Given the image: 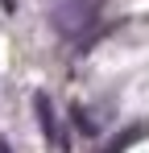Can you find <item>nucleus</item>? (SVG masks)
Masks as SVG:
<instances>
[{
  "label": "nucleus",
  "instance_id": "obj_3",
  "mask_svg": "<svg viewBox=\"0 0 149 153\" xmlns=\"http://www.w3.org/2000/svg\"><path fill=\"white\" fill-rule=\"evenodd\" d=\"M0 4H4V8H8V13H13V8H17V0H0Z\"/></svg>",
  "mask_w": 149,
  "mask_h": 153
},
{
  "label": "nucleus",
  "instance_id": "obj_2",
  "mask_svg": "<svg viewBox=\"0 0 149 153\" xmlns=\"http://www.w3.org/2000/svg\"><path fill=\"white\" fill-rule=\"evenodd\" d=\"M33 112H37V120H42V132H46V141L54 149L71 153V137L62 132V120H58V112H54V100H50L46 91H37L33 95Z\"/></svg>",
  "mask_w": 149,
  "mask_h": 153
},
{
  "label": "nucleus",
  "instance_id": "obj_1",
  "mask_svg": "<svg viewBox=\"0 0 149 153\" xmlns=\"http://www.w3.org/2000/svg\"><path fill=\"white\" fill-rule=\"evenodd\" d=\"M95 13H99V0H66L54 8V29L62 37H79L83 29H91Z\"/></svg>",
  "mask_w": 149,
  "mask_h": 153
}]
</instances>
